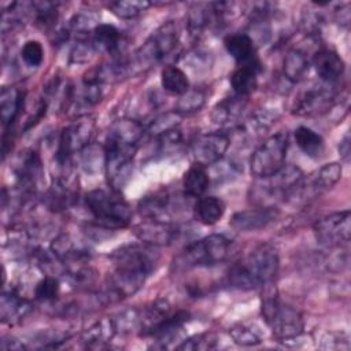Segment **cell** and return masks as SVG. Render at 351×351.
I'll use <instances>...</instances> for the list:
<instances>
[{
  "mask_svg": "<svg viewBox=\"0 0 351 351\" xmlns=\"http://www.w3.org/2000/svg\"><path fill=\"white\" fill-rule=\"evenodd\" d=\"M278 270V255L269 244L251 251L228 271V284L241 291H251L273 282Z\"/></svg>",
  "mask_w": 351,
  "mask_h": 351,
  "instance_id": "6da1fadb",
  "label": "cell"
},
{
  "mask_svg": "<svg viewBox=\"0 0 351 351\" xmlns=\"http://www.w3.org/2000/svg\"><path fill=\"white\" fill-rule=\"evenodd\" d=\"M85 204L95 225L107 230L122 229L132 219V208L117 189H93L85 196Z\"/></svg>",
  "mask_w": 351,
  "mask_h": 351,
  "instance_id": "7a4b0ae2",
  "label": "cell"
},
{
  "mask_svg": "<svg viewBox=\"0 0 351 351\" xmlns=\"http://www.w3.org/2000/svg\"><path fill=\"white\" fill-rule=\"evenodd\" d=\"M262 315L278 340H291L303 332L304 322L299 310L282 302L274 291L263 298Z\"/></svg>",
  "mask_w": 351,
  "mask_h": 351,
  "instance_id": "3957f363",
  "label": "cell"
},
{
  "mask_svg": "<svg viewBox=\"0 0 351 351\" xmlns=\"http://www.w3.org/2000/svg\"><path fill=\"white\" fill-rule=\"evenodd\" d=\"M288 151V133L277 132L267 137L254 151L250 159V169L256 178H266L285 166Z\"/></svg>",
  "mask_w": 351,
  "mask_h": 351,
  "instance_id": "277c9868",
  "label": "cell"
},
{
  "mask_svg": "<svg viewBox=\"0 0 351 351\" xmlns=\"http://www.w3.org/2000/svg\"><path fill=\"white\" fill-rule=\"evenodd\" d=\"M95 132V121L90 117H84L66 126L59 136L56 149V163L62 174L71 171V159L75 152H81L88 144Z\"/></svg>",
  "mask_w": 351,
  "mask_h": 351,
  "instance_id": "5b68a950",
  "label": "cell"
},
{
  "mask_svg": "<svg viewBox=\"0 0 351 351\" xmlns=\"http://www.w3.org/2000/svg\"><path fill=\"white\" fill-rule=\"evenodd\" d=\"M180 43V30L176 22L167 21L160 25L136 52V63L149 67L167 58Z\"/></svg>",
  "mask_w": 351,
  "mask_h": 351,
  "instance_id": "8992f818",
  "label": "cell"
},
{
  "mask_svg": "<svg viewBox=\"0 0 351 351\" xmlns=\"http://www.w3.org/2000/svg\"><path fill=\"white\" fill-rule=\"evenodd\" d=\"M232 252V240L225 234H210L189 244L181 259L186 266H211L222 263Z\"/></svg>",
  "mask_w": 351,
  "mask_h": 351,
  "instance_id": "52a82bcc",
  "label": "cell"
},
{
  "mask_svg": "<svg viewBox=\"0 0 351 351\" xmlns=\"http://www.w3.org/2000/svg\"><path fill=\"white\" fill-rule=\"evenodd\" d=\"M137 147L122 145L111 141H106L104 154L106 165L104 170L108 182L112 189L119 191L129 180L133 167V158Z\"/></svg>",
  "mask_w": 351,
  "mask_h": 351,
  "instance_id": "ba28073f",
  "label": "cell"
},
{
  "mask_svg": "<svg viewBox=\"0 0 351 351\" xmlns=\"http://www.w3.org/2000/svg\"><path fill=\"white\" fill-rule=\"evenodd\" d=\"M335 85L318 84L303 89L295 99L292 112L299 117H314L329 111L336 104Z\"/></svg>",
  "mask_w": 351,
  "mask_h": 351,
  "instance_id": "9c48e42d",
  "label": "cell"
},
{
  "mask_svg": "<svg viewBox=\"0 0 351 351\" xmlns=\"http://www.w3.org/2000/svg\"><path fill=\"white\" fill-rule=\"evenodd\" d=\"M265 184L262 188H258L259 196H263V206H266V200L270 199L271 202L285 200L295 193H298L300 184L303 181V173L298 166H284L276 174L262 178Z\"/></svg>",
  "mask_w": 351,
  "mask_h": 351,
  "instance_id": "30bf717a",
  "label": "cell"
},
{
  "mask_svg": "<svg viewBox=\"0 0 351 351\" xmlns=\"http://www.w3.org/2000/svg\"><path fill=\"white\" fill-rule=\"evenodd\" d=\"M317 241L325 247H340L350 241L351 214L350 210L336 211L319 218L313 226Z\"/></svg>",
  "mask_w": 351,
  "mask_h": 351,
  "instance_id": "8fae6325",
  "label": "cell"
},
{
  "mask_svg": "<svg viewBox=\"0 0 351 351\" xmlns=\"http://www.w3.org/2000/svg\"><path fill=\"white\" fill-rule=\"evenodd\" d=\"M229 144V136L223 132L203 133L192 140L189 151L195 165L206 167L219 162L228 151Z\"/></svg>",
  "mask_w": 351,
  "mask_h": 351,
  "instance_id": "7c38bea8",
  "label": "cell"
},
{
  "mask_svg": "<svg viewBox=\"0 0 351 351\" xmlns=\"http://www.w3.org/2000/svg\"><path fill=\"white\" fill-rule=\"evenodd\" d=\"M178 228L169 221L145 218L134 228L136 236L147 244L154 247L158 245H169L176 241L178 236Z\"/></svg>",
  "mask_w": 351,
  "mask_h": 351,
  "instance_id": "4fadbf2b",
  "label": "cell"
},
{
  "mask_svg": "<svg viewBox=\"0 0 351 351\" xmlns=\"http://www.w3.org/2000/svg\"><path fill=\"white\" fill-rule=\"evenodd\" d=\"M277 217L278 211L274 206H261L234 213L230 218V226L237 232H256L265 229Z\"/></svg>",
  "mask_w": 351,
  "mask_h": 351,
  "instance_id": "5bb4252c",
  "label": "cell"
},
{
  "mask_svg": "<svg viewBox=\"0 0 351 351\" xmlns=\"http://www.w3.org/2000/svg\"><path fill=\"white\" fill-rule=\"evenodd\" d=\"M311 63L321 82L329 85H336L337 81L343 77L346 69L340 55L329 48H322L317 51L311 59Z\"/></svg>",
  "mask_w": 351,
  "mask_h": 351,
  "instance_id": "9a60e30c",
  "label": "cell"
},
{
  "mask_svg": "<svg viewBox=\"0 0 351 351\" xmlns=\"http://www.w3.org/2000/svg\"><path fill=\"white\" fill-rule=\"evenodd\" d=\"M14 173L22 191L32 192L43 176V166L38 154L36 151L23 152L15 162Z\"/></svg>",
  "mask_w": 351,
  "mask_h": 351,
  "instance_id": "2e32d148",
  "label": "cell"
},
{
  "mask_svg": "<svg viewBox=\"0 0 351 351\" xmlns=\"http://www.w3.org/2000/svg\"><path fill=\"white\" fill-rule=\"evenodd\" d=\"M341 177V165L340 163H328L324 165L322 167H319L314 174H311V177L308 178L307 184H300L299 191L300 192H307V195H319L322 192L329 191L330 188H333L337 181ZM298 191V192H299Z\"/></svg>",
  "mask_w": 351,
  "mask_h": 351,
  "instance_id": "e0dca14e",
  "label": "cell"
},
{
  "mask_svg": "<svg viewBox=\"0 0 351 351\" xmlns=\"http://www.w3.org/2000/svg\"><path fill=\"white\" fill-rule=\"evenodd\" d=\"M144 132H145V129L138 121L123 118V119L115 121L110 126L106 141H111V143H117V144H122V145L137 147Z\"/></svg>",
  "mask_w": 351,
  "mask_h": 351,
  "instance_id": "ac0fdd59",
  "label": "cell"
},
{
  "mask_svg": "<svg viewBox=\"0 0 351 351\" xmlns=\"http://www.w3.org/2000/svg\"><path fill=\"white\" fill-rule=\"evenodd\" d=\"M32 310L29 300L22 298L15 291L3 292L0 296V318L4 324H18Z\"/></svg>",
  "mask_w": 351,
  "mask_h": 351,
  "instance_id": "d6986e66",
  "label": "cell"
},
{
  "mask_svg": "<svg viewBox=\"0 0 351 351\" xmlns=\"http://www.w3.org/2000/svg\"><path fill=\"white\" fill-rule=\"evenodd\" d=\"M225 48L239 64H261L251 36L245 33L230 34L225 38Z\"/></svg>",
  "mask_w": 351,
  "mask_h": 351,
  "instance_id": "ffe728a7",
  "label": "cell"
},
{
  "mask_svg": "<svg viewBox=\"0 0 351 351\" xmlns=\"http://www.w3.org/2000/svg\"><path fill=\"white\" fill-rule=\"evenodd\" d=\"M247 104V97L230 96L221 100L211 112V119L214 123L221 126H232L240 122L243 111Z\"/></svg>",
  "mask_w": 351,
  "mask_h": 351,
  "instance_id": "44dd1931",
  "label": "cell"
},
{
  "mask_svg": "<svg viewBox=\"0 0 351 351\" xmlns=\"http://www.w3.org/2000/svg\"><path fill=\"white\" fill-rule=\"evenodd\" d=\"M117 326L112 317H104L92 324L81 336V341L86 348H103L117 335Z\"/></svg>",
  "mask_w": 351,
  "mask_h": 351,
  "instance_id": "7402d4cb",
  "label": "cell"
},
{
  "mask_svg": "<svg viewBox=\"0 0 351 351\" xmlns=\"http://www.w3.org/2000/svg\"><path fill=\"white\" fill-rule=\"evenodd\" d=\"M262 70V64H240L230 75V85L234 95L247 97L258 85V74Z\"/></svg>",
  "mask_w": 351,
  "mask_h": 351,
  "instance_id": "603a6c76",
  "label": "cell"
},
{
  "mask_svg": "<svg viewBox=\"0 0 351 351\" xmlns=\"http://www.w3.org/2000/svg\"><path fill=\"white\" fill-rule=\"evenodd\" d=\"M310 64H311V60L308 59L304 51H302L300 48H292L287 52L284 58V63H282L284 77L289 82L298 84L302 80H304V77L307 75Z\"/></svg>",
  "mask_w": 351,
  "mask_h": 351,
  "instance_id": "cb8c5ba5",
  "label": "cell"
},
{
  "mask_svg": "<svg viewBox=\"0 0 351 351\" xmlns=\"http://www.w3.org/2000/svg\"><path fill=\"white\" fill-rule=\"evenodd\" d=\"M141 313V324H140V333L148 336L151 330L159 325L166 317L173 313V307L167 299H156L143 307Z\"/></svg>",
  "mask_w": 351,
  "mask_h": 351,
  "instance_id": "d4e9b609",
  "label": "cell"
},
{
  "mask_svg": "<svg viewBox=\"0 0 351 351\" xmlns=\"http://www.w3.org/2000/svg\"><path fill=\"white\" fill-rule=\"evenodd\" d=\"M25 93L16 88H3L0 92V112L3 126H11L23 107Z\"/></svg>",
  "mask_w": 351,
  "mask_h": 351,
  "instance_id": "484cf974",
  "label": "cell"
},
{
  "mask_svg": "<svg viewBox=\"0 0 351 351\" xmlns=\"http://www.w3.org/2000/svg\"><path fill=\"white\" fill-rule=\"evenodd\" d=\"M92 41L97 51L107 52H118L123 43L122 33L114 26L108 23H99L92 32Z\"/></svg>",
  "mask_w": 351,
  "mask_h": 351,
  "instance_id": "4316f807",
  "label": "cell"
},
{
  "mask_svg": "<svg viewBox=\"0 0 351 351\" xmlns=\"http://www.w3.org/2000/svg\"><path fill=\"white\" fill-rule=\"evenodd\" d=\"M295 141L302 152L311 159H319L325 152V143L321 134L307 126H299L295 130Z\"/></svg>",
  "mask_w": 351,
  "mask_h": 351,
  "instance_id": "83f0119b",
  "label": "cell"
},
{
  "mask_svg": "<svg viewBox=\"0 0 351 351\" xmlns=\"http://www.w3.org/2000/svg\"><path fill=\"white\" fill-rule=\"evenodd\" d=\"M225 213V203L217 196H203L195 204L196 218L204 225L217 223Z\"/></svg>",
  "mask_w": 351,
  "mask_h": 351,
  "instance_id": "f1b7e54d",
  "label": "cell"
},
{
  "mask_svg": "<svg viewBox=\"0 0 351 351\" xmlns=\"http://www.w3.org/2000/svg\"><path fill=\"white\" fill-rule=\"evenodd\" d=\"M210 177L203 166L193 165L182 178L184 193L188 197H200L208 188Z\"/></svg>",
  "mask_w": 351,
  "mask_h": 351,
  "instance_id": "f546056e",
  "label": "cell"
},
{
  "mask_svg": "<svg viewBox=\"0 0 351 351\" xmlns=\"http://www.w3.org/2000/svg\"><path fill=\"white\" fill-rule=\"evenodd\" d=\"M162 88L173 95H184L189 90V80L186 74L177 66H166L160 73Z\"/></svg>",
  "mask_w": 351,
  "mask_h": 351,
  "instance_id": "4dcf8cb0",
  "label": "cell"
},
{
  "mask_svg": "<svg viewBox=\"0 0 351 351\" xmlns=\"http://www.w3.org/2000/svg\"><path fill=\"white\" fill-rule=\"evenodd\" d=\"M232 340L243 347L258 346L262 341V333L258 326L247 322H237L229 328Z\"/></svg>",
  "mask_w": 351,
  "mask_h": 351,
  "instance_id": "1f68e13d",
  "label": "cell"
},
{
  "mask_svg": "<svg viewBox=\"0 0 351 351\" xmlns=\"http://www.w3.org/2000/svg\"><path fill=\"white\" fill-rule=\"evenodd\" d=\"M81 166L85 173L96 174L106 165V154L104 147L96 144H88L81 152Z\"/></svg>",
  "mask_w": 351,
  "mask_h": 351,
  "instance_id": "d6a6232c",
  "label": "cell"
},
{
  "mask_svg": "<svg viewBox=\"0 0 351 351\" xmlns=\"http://www.w3.org/2000/svg\"><path fill=\"white\" fill-rule=\"evenodd\" d=\"M148 7H151V3L145 0H118L108 3V8L111 10V12L121 19H133Z\"/></svg>",
  "mask_w": 351,
  "mask_h": 351,
  "instance_id": "836d02e7",
  "label": "cell"
},
{
  "mask_svg": "<svg viewBox=\"0 0 351 351\" xmlns=\"http://www.w3.org/2000/svg\"><path fill=\"white\" fill-rule=\"evenodd\" d=\"M60 291L59 278L55 274H45L34 287V298L40 302H52Z\"/></svg>",
  "mask_w": 351,
  "mask_h": 351,
  "instance_id": "e575fe53",
  "label": "cell"
},
{
  "mask_svg": "<svg viewBox=\"0 0 351 351\" xmlns=\"http://www.w3.org/2000/svg\"><path fill=\"white\" fill-rule=\"evenodd\" d=\"M34 8L36 15V23L41 29H49L53 27L58 21V10L56 3L52 1H36L32 4Z\"/></svg>",
  "mask_w": 351,
  "mask_h": 351,
  "instance_id": "d590c367",
  "label": "cell"
},
{
  "mask_svg": "<svg viewBox=\"0 0 351 351\" xmlns=\"http://www.w3.org/2000/svg\"><path fill=\"white\" fill-rule=\"evenodd\" d=\"M206 101V95L202 89H191L186 90L184 95H181L176 111L182 114H191L199 111Z\"/></svg>",
  "mask_w": 351,
  "mask_h": 351,
  "instance_id": "8d00e7d4",
  "label": "cell"
},
{
  "mask_svg": "<svg viewBox=\"0 0 351 351\" xmlns=\"http://www.w3.org/2000/svg\"><path fill=\"white\" fill-rule=\"evenodd\" d=\"M277 115L273 114L269 110H259L255 111L244 123L243 126L245 128L248 134H259L262 132H265L266 129H269L271 126L273 122H276Z\"/></svg>",
  "mask_w": 351,
  "mask_h": 351,
  "instance_id": "74e56055",
  "label": "cell"
},
{
  "mask_svg": "<svg viewBox=\"0 0 351 351\" xmlns=\"http://www.w3.org/2000/svg\"><path fill=\"white\" fill-rule=\"evenodd\" d=\"M217 336L214 333H199L192 337L184 339L176 348L184 351H206L217 347Z\"/></svg>",
  "mask_w": 351,
  "mask_h": 351,
  "instance_id": "f35d334b",
  "label": "cell"
},
{
  "mask_svg": "<svg viewBox=\"0 0 351 351\" xmlns=\"http://www.w3.org/2000/svg\"><path fill=\"white\" fill-rule=\"evenodd\" d=\"M112 318L117 326V332L128 333L132 330H140L141 313L138 308H126Z\"/></svg>",
  "mask_w": 351,
  "mask_h": 351,
  "instance_id": "ab89813d",
  "label": "cell"
},
{
  "mask_svg": "<svg viewBox=\"0 0 351 351\" xmlns=\"http://www.w3.org/2000/svg\"><path fill=\"white\" fill-rule=\"evenodd\" d=\"M181 122V114L177 112L176 110L174 111H169L166 114H162L159 115L158 118H155L149 126L147 128V130L152 134V136H159V134H163L171 129H176L178 128Z\"/></svg>",
  "mask_w": 351,
  "mask_h": 351,
  "instance_id": "60d3db41",
  "label": "cell"
},
{
  "mask_svg": "<svg viewBox=\"0 0 351 351\" xmlns=\"http://www.w3.org/2000/svg\"><path fill=\"white\" fill-rule=\"evenodd\" d=\"M181 145H182V134L178 128L156 136L158 154H162L165 156L174 154Z\"/></svg>",
  "mask_w": 351,
  "mask_h": 351,
  "instance_id": "b9f144b4",
  "label": "cell"
},
{
  "mask_svg": "<svg viewBox=\"0 0 351 351\" xmlns=\"http://www.w3.org/2000/svg\"><path fill=\"white\" fill-rule=\"evenodd\" d=\"M21 56L25 64H27L29 67H37L44 59V48L40 41L29 40L23 44L21 49Z\"/></svg>",
  "mask_w": 351,
  "mask_h": 351,
  "instance_id": "7bdbcfd3",
  "label": "cell"
},
{
  "mask_svg": "<svg viewBox=\"0 0 351 351\" xmlns=\"http://www.w3.org/2000/svg\"><path fill=\"white\" fill-rule=\"evenodd\" d=\"M97 25V16L92 11L75 14L70 21V29L77 34H86L89 32L92 33Z\"/></svg>",
  "mask_w": 351,
  "mask_h": 351,
  "instance_id": "ee69618b",
  "label": "cell"
},
{
  "mask_svg": "<svg viewBox=\"0 0 351 351\" xmlns=\"http://www.w3.org/2000/svg\"><path fill=\"white\" fill-rule=\"evenodd\" d=\"M96 51L97 49H96L92 38H88V40L82 38V40H80L74 45V48H73V51L70 53V59L74 63H85V62H88L92 58V55Z\"/></svg>",
  "mask_w": 351,
  "mask_h": 351,
  "instance_id": "f6af8a7d",
  "label": "cell"
},
{
  "mask_svg": "<svg viewBox=\"0 0 351 351\" xmlns=\"http://www.w3.org/2000/svg\"><path fill=\"white\" fill-rule=\"evenodd\" d=\"M0 347H1L3 350H23V348H25L23 343L19 341V340H16V339H14V337H10V339L4 337V339L1 340Z\"/></svg>",
  "mask_w": 351,
  "mask_h": 351,
  "instance_id": "bcb514c9",
  "label": "cell"
},
{
  "mask_svg": "<svg viewBox=\"0 0 351 351\" xmlns=\"http://www.w3.org/2000/svg\"><path fill=\"white\" fill-rule=\"evenodd\" d=\"M339 152H340V156L343 159L348 160V156H350V137H348V134H346L344 138L340 141Z\"/></svg>",
  "mask_w": 351,
  "mask_h": 351,
  "instance_id": "7dc6e473",
  "label": "cell"
},
{
  "mask_svg": "<svg viewBox=\"0 0 351 351\" xmlns=\"http://www.w3.org/2000/svg\"><path fill=\"white\" fill-rule=\"evenodd\" d=\"M337 21L341 23V25H348L350 23V11H348V4L344 5V8H340V11H337Z\"/></svg>",
  "mask_w": 351,
  "mask_h": 351,
  "instance_id": "c3c4849f",
  "label": "cell"
}]
</instances>
